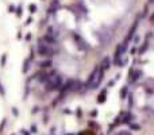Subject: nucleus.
Returning <instances> with one entry per match:
<instances>
[{"label": "nucleus", "mask_w": 154, "mask_h": 135, "mask_svg": "<svg viewBox=\"0 0 154 135\" xmlns=\"http://www.w3.org/2000/svg\"><path fill=\"white\" fill-rule=\"evenodd\" d=\"M103 76H104V70L100 68V65H97V66L93 69V72L91 73V76H89V78H88V81H87L85 86H87L88 89H96V88L99 86L100 81H101V78H103Z\"/></svg>", "instance_id": "nucleus-1"}, {"label": "nucleus", "mask_w": 154, "mask_h": 135, "mask_svg": "<svg viewBox=\"0 0 154 135\" xmlns=\"http://www.w3.org/2000/svg\"><path fill=\"white\" fill-rule=\"evenodd\" d=\"M64 84V81H62V77H61L58 73H49V74L46 76V80H45V85H46V89L47 91H57V89H60L61 86Z\"/></svg>", "instance_id": "nucleus-2"}, {"label": "nucleus", "mask_w": 154, "mask_h": 135, "mask_svg": "<svg viewBox=\"0 0 154 135\" xmlns=\"http://www.w3.org/2000/svg\"><path fill=\"white\" fill-rule=\"evenodd\" d=\"M37 51H38L39 55H43V57H49V55H53L54 54V47L53 45H50L49 42H46L43 38L39 39L38 43H37Z\"/></svg>", "instance_id": "nucleus-3"}, {"label": "nucleus", "mask_w": 154, "mask_h": 135, "mask_svg": "<svg viewBox=\"0 0 154 135\" xmlns=\"http://www.w3.org/2000/svg\"><path fill=\"white\" fill-rule=\"evenodd\" d=\"M126 49H127V43H119L118 45V47H116L115 50V54H114V62L115 64H119L120 62V58L124 55V53H126Z\"/></svg>", "instance_id": "nucleus-4"}, {"label": "nucleus", "mask_w": 154, "mask_h": 135, "mask_svg": "<svg viewBox=\"0 0 154 135\" xmlns=\"http://www.w3.org/2000/svg\"><path fill=\"white\" fill-rule=\"evenodd\" d=\"M110 62H111V61H110V58H108V57H105V58L103 59L101 65H100V68H101V69H103V70L105 72V70H107L108 68H110Z\"/></svg>", "instance_id": "nucleus-5"}, {"label": "nucleus", "mask_w": 154, "mask_h": 135, "mask_svg": "<svg viewBox=\"0 0 154 135\" xmlns=\"http://www.w3.org/2000/svg\"><path fill=\"white\" fill-rule=\"evenodd\" d=\"M141 74H142L141 70H134V72H131V78H130V80L131 81H137L138 78L141 77Z\"/></svg>", "instance_id": "nucleus-6"}, {"label": "nucleus", "mask_w": 154, "mask_h": 135, "mask_svg": "<svg viewBox=\"0 0 154 135\" xmlns=\"http://www.w3.org/2000/svg\"><path fill=\"white\" fill-rule=\"evenodd\" d=\"M127 92H128V88L127 86H124V88H122V91H120V99H126V96H127Z\"/></svg>", "instance_id": "nucleus-7"}, {"label": "nucleus", "mask_w": 154, "mask_h": 135, "mask_svg": "<svg viewBox=\"0 0 154 135\" xmlns=\"http://www.w3.org/2000/svg\"><path fill=\"white\" fill-rule=\"evenodd\" d=\"M105 95H107V92H101V93H100L99 95V99H97V101L99 103H104L105 101Z\"/></svg>", "instance_id": "nucleus-8"}, {"label": "nucleus", "mask_w": 154, "mask_h": 135, "mask_svg": "<svg viewBox=\"0 0 154 135\" xmlns=\"http://www.w3.org/2000/svg\"><path fill=\"white\" fill-rule=\"evenodd\" d=\"M131 120V115L130 113H124V116H123V120H122V123H128Z\"/></svg>", "instance_id": "nucleus-9"}, {"label": "nucleus", "mask_w": 154, "mask_h": 135, "mask_svg": "<svg viewBox=\"0 0 154 135\" xmlns=\"http://www.w3.org/2000/svg\"><path fill=\"white\" fill-rule=\"evenodd\" d=\"M41 66H42V68H50V66H51V61H50V59H47V61L42 62V64H41Z\"/></svg>", "instance_id": "nucleus-10"}, {"label": "nucleus", "mask_w": 154, "mask_h": 135, "mask_svg": "<svg viewBox=\"0 0 154 135\" xmlns=\"http://www.w3.org/2000/svg\"><path fill=\"white\" fill-rule=\"evenodd\" d=\"M147 46H149V42L146 41V42H145V45H143L142 47H141V50H139V54H143V53H145V50L147 49Z\"/></svg>", "instance_id": "nucleus-11"}, {"label": "nucleus", "mask_w": 154, "mask_h": 135, "mask_svg": "<svg viewBox=\"0 0 154 135\" xmlns=\"http://www.w3.org/2000/svg\"><path fill=\"white\" fill-rule=\"evenodd\" d=\"M139 128H141V127H139L138 124H131V130H135V131H138Z\"/></svg>", "instance_id": "nucleus-12"}, {"label": "nucleus", "mask_w": 154, "mask_h": 135, "mask_svg": "<svg viewBox=\"0 0 154 135\" xmlns=\"http://www.w3.org/2000/svg\"><path fill=\"white\" fill-rule=\"evenodd\" d=\"M35 10H37V7H35L34 4L30 5V12H35Z\"/></svg>", "instance_id": "nucleus-13"}, {"label": "nucleus", "mask_w": 154, "mask_h": 135, "mask_svg": "<svg viewBox=\"0 0 154 135\" xmlns=\"http://www.w3.org/2000/svg\"><path fill=\"white\" fill-rule=\"evenodd\" d=\"M4 124H6V120H3V122H1V124H0V132L3 131V127H4Z\"/></svg>", "instance_id": "nucleus-14"}, {"label": "nucleus", "mask_w": 154, "mask_h": 135, "mask_svg": "<svg viewBox=\"0 0 154 135\" xmlns=\"http://www.w3.org/2000/svg\"><path fill=\"white\" fill-rule=\"evenodd\" d=\"M20 15H22V8L19 7V8H18V16H20Z\"/></svg>", "instance_id": "nucleus-15"}, {"label": "nucleus", "mask_w": 154, "mask_h": 135, "mask_svg": "<svg viewBox=\"0 0 154 135\" xmlns=\"http://www.w3.org/2000/svg\"><path fill=\"white\" fill-rule=\"evenodd\" d=\"M118 135H131V134H130V132H127V131H126V132L123 131V132H120V134H118Z\"/></svg>", "instance_id": "nucleus-16"}, {"label": "nucleus", "mask_w": 154, "mask_h": 135, "mask_svg": "<svg viewBox=\"0 0 154 135\" xmlns=\"http://www.w3.org/2000/svg\"><path fill=\"white\" fill-rule=\"evenodd\" d=\"M31 131H33V132H35V131H37V127H35V126H33V127H31Z\"/></svg>", "instance_id": "nucleus-17"}, {"label": "nucleus", "mask_w": 154, "mask_h": 135, "mask_svg": "<svg viewBox=\"0 0 154 135\" xmlns=\"http://www.w3.org/2000/svg\"><path fill=\"white\" fill-rule=\"evenodd\" d=\"M23 135H30L28 132H26V131H23Z\"/></svg>", "instance_id": "nucleus-18"}, {"label": "nucleus", "mask_w": 154, "mask_h": 135, "mask_svg": "<svg viewBox=\"0 0 154 135\" xmlns=\"http://www.w3.org/2000/svg\"><path fill=\"white\" fill-rule=\"evenodd\" d=\"M149 3H154V0H149Z\"/></svg>", "instance_id": "nucleus-19"}]
</instances>
